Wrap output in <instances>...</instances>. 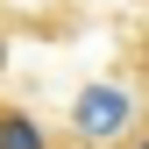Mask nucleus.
Returning <instances> with one entry per match:
<instances>
[{
	"instance_id": "f257e3e1",
	"label": "nucleus",
	"mask_w": 149,
	"mask_h": 149,
	"mask_svg": "<svg viewBox=\"0 0 149 149\" xmlns=\"http://www.w3.org/2000/svg\"><path fill=\"white\" fill-rule=\"evenodd\" d=\"M0 149H50V135H43V121H36V114L0 107Z\"/></svg>"
},
{
	"instance_id": "f03ea898",
	"label": "nucleus",
	"mask_w": 149,
	"mask_h": 149,
	"mask_svg": "<svg viewBox=\"0 0 149 149\" xmlns=\"http://www.w3.org/2000/svg\"><path fill=\"white\" fill-rule=\"evenodd\" d=\"M114 149H149V121H135V128H121V142Z\"/></svg>"
},
{
	"instance_id": "7ed1b4c3",
	"label": "nucleus",
	"mask_w": 149,
	"mask_h": 149,
	"mask_svg": "<svg viewBox=\"0 0 149 149\" xmlns=\"http://www.w3.org/2000/svg\"><path fill=\"white\" fill-rule=\"evenodd\" d=\"M142 100H149V50H142Z\"/></svg>"
}]
</instances>
